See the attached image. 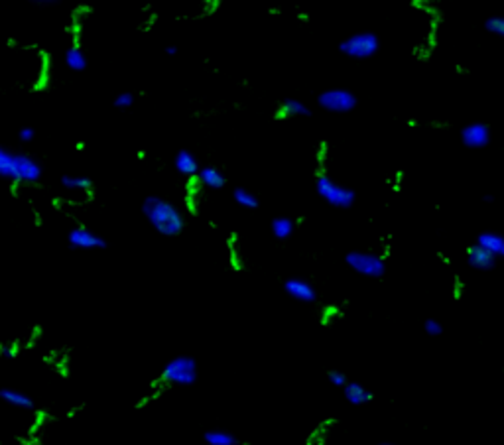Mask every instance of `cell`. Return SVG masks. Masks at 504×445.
I'll return each mask as SVG.
<instances>
[{
  "label": "cell",
  "instance_id": "6da1fadb",
  "mask_svg": "<svg viewBox=\"0 0 504 445\" xmlns=\"http://www.w3.org/2000/svg\"><path fill=\"white\" fill-rule=\"evenodd\" d=\"M142 213L156 233L162 237H178L185 228V217L178 205L158 195H148L142 203Z\"/></svg>",
  "mask_w": 504,
  "mask_h": 445
},
{
  "label": "cell",
  "instance_id": "7a4b0ae2",
  "mask_svg": "<svg viewBox=\"0 0 504 445\" xmlns=\"http://www.w3.org/2000/svg\"><path fill=\"white\" fill-rule=\"evenodd\" d=\"M42 164L26 152H12L0 146V178L14 183H38L42 180Z\"/></svg>",
  "mask_w": 504,
  "mask_h": 445
},
{
  "label": "cell",
  "instance_id": "3957f363",
  "mask_svg": "<svg viewBox=\"0 0 504 445\" xmlns=\"http://www.w3.org/2000/svg\"><path fill=\"white\" fill-rule=\"evenodd\" d=\"M315 191L317 195L324 199L327 205L337 209H349L355 205V199L357 193L351 188L337 183L335 180H331L325 171H319L317 178H315Z\"/></svg>",
  "mask_w": 504,
  "mask_h": 445
},
{
  "label": "cell",
  "instance_id": "277c9868",
  "mask_svg": "<svg viewBox=\"0 0 504 445\" xmlns=\"http://www.w3.org/2000/svg\"><path fill=\"white\" fill-rule=\"evenodd\" d=\"M197 374H199L197 360L188 355H180L166 362L160 380L170 386H191L197 380Z\"/></svg>",
  "mask_w": 504,
  "mask_h": 445
},
{
  "label": "cell",
  "instance_id": "5b68a950",
  "mask_svg": "<svg viewBox=\"0 0 504 445\" xmlns=\"http://www.w3.org/2000/svg\"><path fill=\"white\" fill-rule=\"evenodd\" d=\"M345 262L357 274L372 278V280H381L386 272L384 256L371 252V250H351V252L345 255Z\"/></svg>",
  "mask_w": 504,
  "mask_h": 445
},
{
  "label": "cell",
  "instance_id": "8992f818",
  "mask_svg": "<svg viewBox=\"0 0 504 445\" xmlns=\"http://www.w3.org/2000/svg\"><path fill=\"white\" fill-rule=\"evenodd\" d=\"M381 39L374 32H357L339 44V51L351 59H371L379 54Z\"/></svg>",
  "mask_w": 504,
  "mask_h": 445
},
{
  "label": "cell",
  "instance_id": "52a82bcc",
  "mask_svg": "<svg viewBox=\"0 0 504 445\" xmlns=\"http://www.w3.org/2000/svg\"><path fill=\"white\" fill-rule=\"evenodd\" d=\"M317 104L327 111V113L345 114L351 113L357 109L359 99L357 95L349 91V89H341V87H333V89H325L324 93L317 95Z\"/></svg>",
  "mask_w": 504,
  "mask_h": 445
},
{
  "label": "cell",
  "instance_id": "ba28073f",
  "mask_svg": "<svg viewBox=\"0 0 504 445\" xmlns=\"http://www.w3.org/2000/svg\"><path fill=\"white\" fill-rule=\"evenodd\" d=\"M67 243H69V247L75 248V250H103V248H106L105 238L93 233V231H89L83 225L69 231Z\"/></svg>",
  "mask_w": 504,
  "mask_h": 445
},
{
  "label": "cell",
  "instance_id": "9c48e42d",
  "mask_svg": "<svg viewBox=\"0 0 504 445\" xmlns=\"http://www.w3.org/2000/svg\"><path fill=\"white\" fill-rule=\"evenodd\" d=\"M461 142L467 148H485L491 144V128L485 123H471L461 130Z\"/></svg>",
  "mask_w": 504,
  "mask_h": 445
},
{
  "label": "cell",
  "instance_id": "30bf717a",
  "mask_svg": "<svg viewBox=\"0 0 504 445\" xmlns=\"http://www.w3.org/2000/svg\"><path fill=\"white\" fill-rule=\"evenodd\" d=\"M284 290L285 294L290 295V298H294L295 302L312 303L317 298L314 284L309 280H304V278H290V280H285Z\"/></svg>",
  "mask_w": 504,
  "mask_h": 445
},
{
  "label": "cell",
  "instance_id": "8fae6325",
  "mask_svg": "<svg viewBox=\"0 0 504 445\" xmlns=\"http://www.w3.org/2000/svg\"><path fill=\"white\" fill-rule=\"evenodd\" d=\"M467 264L471 266L473 270H491L496 264V258L493 255H488L483 247L471 245L467 248Z\"/></svg>",
  "mask_w": 504,
  "mask_h": 445
},
{
  "label": "cell",
  "instance_id": "7c38bea8",
  "mask_svg": "<svg viewBox=\"0 0 504 445\" xmlns=\"http://www.w3.org/2000/svg\"><path fill=\"white\" fill-rule=\"evenodd\" d=\"M479 247H483L488 252L493 255L498 260V258H504V235L500 233H495V231H485L477 237V243Z\"/></svg>",
  "mask_w": 504,
  "mask_h": 445
},
{
  "label": "cell",
  "instance_id": "4fadbf2b",
  "mask_svg": "<svg viewBox=\"0 0 504 445\" xmlns=\"http://www.w3.org/2000/svg\"><path fill=\"white\" fill-rule=\"evenodd\" d=\"M197 180L203 188L207 190H223L227 185V178L225 173L215 168V166H201L199 173H197Z\"/></svg>",
  "mask_w": 504,
  "mask_h": 445
},
{
  "label": "cell",
  "instance_id": "5bb4252c",
  "mask_svg": "<svg viewBox=\"0 0 504 445\" xmlns=\"http://www.w3.org/2000/svg\"><path fill=\"white\" fill-rule=\"evenodd\" d=\"M173 166H176V170L180 171L181 176H185V178H193V176H197L201 170L199 161H197V158H195L190 150L178 152V154H176V160H173Z\"/></svg>",
  "mask_w": 504,
  "mask_h": 445
},
{
  "label": "cell",
  "instance_id": "9a60e30c",
  "mask_svg": "<svg viewBox=\"0 0 504 445\" xmlns=\"http://www.w3.org/2000/svg\"><path fill=\"white\" fill-rule=\"evenodd\" d=\"M343 390H345L347 402L352 404V406H364V404H369L372 398H374L371 390L364 389L361 382H347V386Z\"/></svg>",
  "mask_w": 504,
  "mask_h": 445
},
{
  "label": "cell",
  "instance_id": "2e32d148",
  "mask_svg": "<svg viewBox=\"0 0 504 445\" xmlns=\"http://www.w3.org/2000/svg\"><path fill=\"white\" fill-rule=\"evenodd\" d=\"M305 114H309V109H307L302 101H297V99H285V101H282L280 106H278L274 118L278 116V121H284V118L305 116Z\"/></svg>",
  "mask_w": 504,
  "mask_h": 445
},
{
  "label": "cell",
  "instance_id": "e0dca14e",
  "mask_svg": "<svg viewBox=\"0 0 504 445\" xmlns=\"http://www.w3.org/2000/svg\"><path fill=\"white\" fill-rule=\"evenodd\" d=\"M0 398H2L6 404H10V406L14 408H20V410H30V408H34L32 398H30L28 394H24L22 390L2 389L0 390Z\"/></svg>",
  "mask_w": 504,
  "mask_h": 445
},
{
  "label": "cell",
  "instance_id": "ac0fdd59",
  "mask_svg": "<svg viewBox=\"0 0 504 445\" xmlns=\"http://www.w3.org/2000/svg\"><path fill=\"white\" fill-rule=\"evenodd\" d=\"M295 221L290 217H276L272 219L270 223V228H272V235L278 238V240H288L295 233Z\"/></svg>",
  "mask_w": 504,
  "mask_h": 445
},
{
  "label": "cell",
  "instance_id": "d6986e66",
  "mask_svg": "<svg viewBox=\"0 0 504 445\" xmlns=\"http://www.w3.org/2000/svg\"><path fill=\"white\" fill-rule=\"evenodd\" d=\"M66 63H67V67H69V69H73V71H85L87 66H89L85 51L79 48V46H71V48L67 49Z\"/></svg>",
  "mask_w": 504,
  "mask_h": 445
},
{
  "label": "cell",
  "instance_id": "ffe728a7",
  "mask_svg": "<svg viewBox=\"0 0 504 445\" xmlns=\"http://www.w3.org/2000/svg\"><path fill=\"white\" fill-rule=\"evenodd\" d=\"M203 439L207 445H242L231 432H225V429H209L205 432Z\"/></svg>",
  "mask_w": 504,
  "mask_h": 445
},
{
  "label": "cell",
  "instance_id": "44dd1931",
  "mask_svg": "<svg viewBox=\"0 0 504 445\" xmlns=\"http://www.w3.org/2000/svg\"><path fill=\"white\" fill-rule=\"evenodd\" d=\"M61 188H66L67 191H91L93 190V181L85 176H63Z\"/></svg>",
  "mask_w": 504,
  "mask_h": 445
},
{
  "label": "cell",
  "instance_id": "7402d4cb",
  "mask_svg": "<svg viewBox=\"0 0 504 445\" xmlns=\"http://www.w3.org/2000/svg\"><path fill=\"white\" fill-rule=\"evenodd\" d=\"M233 199L237 203L238 207L242 209H257L258 207V197L252 193V191L245 190V188H237L233 191Z\"/></svg>",
  "mask_w": 504,
  "mask_h": 445
},
{
  "label": "cell",
  "instance_id": "603a6c76",
  "mask_svg": "<svg viewBox=\"0 0 504 445\" xmlns=\"http://www.w3.org/2000/svg\"><path fill=\"white\" fill-rule=\"evenodd\" d=\"M485 30L493 36L504 38V16H491L485 20Z\"/></svg>",
  "mask_w": 504,
  "mask_h": 445
},
{
  "label": "cell",
  "instance_id": "cb8c5ba5",
  "mask_svg": "<svg viewBox=\"0 0 504 445\" xmlns=\"http://www.w3.org/2000/svg\"><path fill=\"white\" fill-rule=\"evenodd\" d=\"M134 101H136V97L133 93H128V91H124V93H118V95L114 97L113 104L116 109H130Z\"/></svg>",
  "mask_w": 504,
  "mask_h": 445
},
{
  "label": "cell",
  "instance_id": "d4e9b609",
  "mask_svg": "<svg viewBox=\"0 0 504 445\" xmlns=\"http://www.w3.org/2000/svg\"><path fill=\"white\" fill-rule=\"evenodd\" d=\"M424 331L428 333L429 337H439L441 333H443V325L438 322V319H426V323H424Z\"/></svg>",
  "mask_w": 504,
  "mask_h": 445
},
{
  "label": "cell",
  "instance_id": "484cf974",
  "mask_svg": "<svg viewBox=\"0 0 504 445\" xmlns=\"http://www.w3.org/2000/svg\"><path fill=\"white\" fill-rule=\"evenodd\" d=\"M327 379H329V382H331L333 386H339V389H345V386H347V382H349L347 374H345V372H341V370H329Z\"/></svg>",
  "mask_w": 504,
  "mask_h": 445
},
{
  "label": "cell",
  "instance_id": "4316f807",
  "mask_svg": "<svg viewBox=\"0 0 504 445\" xmlns=\"http://www.w3.org/2000/svg\"><path fill=\"white\" fill-rule=\"evenodd\" d=\"M20 142H32L34 138H36V130L32 128V126H24V128H20V134H18Z\"/></svg>",
  "mask_w": 504,
  "mask_h": 445
},
{
  "label": "cell",
  "instance_id": "83f0119b",
  "mask_svg": "<svg viewBox=\"0 0 504 445\" xmlns=\"http://www.w3.org/2000/svg\"><path fill=\"white\" fill-rule=\"evenodd\" d=\"M166 54H168V56H178V48H176V46H168V48H166Z\"/></svg>",
  "mask_w": 504,
  "mask_h": 445
},
{
  "label": "cell",
  "instance_id": "f1b7e54d",
  "mask_svg": "<svg viewBox=\"0 0 504 445\" xmlns=\"http://www.w3.org/2000/svg\"><path fill=\"white\" fill-rule=\"evenodd\" d=\"M457 73H459V75H467V73H469V69L463 66H457Z\"/></svg>",
  "mask_w": 504,
  "mask_h": 445
},
{
  "label": "cell",
  "instance_id": "f546056e",
  "mask_svg": "<svg viewBox=\"0 0 504 445\" xmlns=\"http://www.w3.org/2000/svg\"><path fill=\"white\" fill-rule=\"evenodd\" d=\"M297 18L304 20V22H307V20H309V14H305V12H300V14H297Z\"/></svg>",
  "mask_w": 504,
  "mask_h": 445
},
{
  "label": "cell",
  "instance_id": "4dcf8cb0",
  "mask_svg": "<svg viewBox=\"0 0 504 445\" xmlns=\"http://www.w3.org/2000/svg\"><path fill=\"white\" fill-rule=\"evenodd\" d=\"M75 148H77V150H83V148H85V142H77Z\"/></svg>",
  "mask_w": 504,
  "mask_h": 445
},
{
  "label": "cell",
  "instance_id": "1f68e13d",
  "mask_svg": "<svg viewBox=\"0 0 504 445\" xmlns=\"http://www.w3.org/2000/svg\"><path fill=\"white\" fill-rule=\"evenodd\" d=\"M379 445H392V444H379Z\"/></svg>",
  "mask_w": 504,
  "mask_h": 445
}]
</instances>
